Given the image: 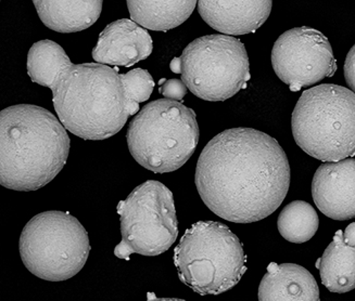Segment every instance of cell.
<instances>
[{"mask_svg": "<svg viewBox=\"0 0 355 301\" xmlns=\"http://www.w3.org/2000/svg\"><path fill=\"white\" fill-rule=\"evenodd\" d=\"M343 241L348 246L355 247V222L349 224L345 231L343 232Z\"/></svg>", "mask_w": 355, "mask_h": 301, "instance_id": "23", "label": "cell"}, {"mask_svg": "<svg viewBox=\"0 0 355 301\" xmlns=\"http://www.w3.org/2000/svg\"><path fill=\"white\" fill-rule=\"evenodd\" d=\"M166 80H165V78H162V80H161L160 82H159V85L162 86L163 84H164V82H166Z\"/></svg>", "mask_w": 355, "mask_h": 301, "instance_id": "25", "label": "cell"}, {"mask_svg": "<svg viewBox=\"0 0 355 301\" xmlns=\"http://www.w3.org/2000/svg\"><path fill=\"white\" fill-rule=\"evenodd\" d=\"M196 187L211 212L236 224L270 216L291 185V167L274 138L252 128L220 132L197 163Z\"/></svg>", "mask_w": 355, "mask_h": 301, "instance_id": "1", "label": "cell"}, {"mask_svg": "<svg viewBox=\"0 0 355 301\" xmlns=\"http://www.w3.org/2000/svg\"><path fill=\"white\" fill-rule=\"evenodd\" d=\"M173 73L196 97L225 101L247 87L250 80L249 57L241 40L214 34L191 42L182 55L170 63Z\"/></svg>", "mask_w": 355, "mask_h": 301, "instance_id": "8", "label": "cell"}, {"mask_svg": "<svg viewBox=\"0 0 355 301\" xmlns=\"http://www.w3.org/2000/svg\"><path fill=\"white\" fill-rule=\"evenodd\" d=\"M73 64L60 45L53 40H40L31 47L28 74L33 82L51 89L61 71Z\"/></svg>", "mask_w": 355, "mask_h": 301, "instance_id": "18", "label": "cell"}, {"mask_svg": "<svg viewBox=\"0 0 355 301\" xmlns=\"http://www.w3.org/2000/svg\"><path fill=\"white\" fill-rule=\"evenodd\" d=\"M122 241L114 248L119 259L130 255L155 257L166 252L178 235L174 197L168 187L153 180L138 185L119 203Z\"/></svg>", "mask_w": 355, "mask_h": 301, "instance_id": "9", "label": "cell"}, {"mask_svg": "<svg viewBox=\"0 0 355 301\" xmlns=\"http://www.w3.org/2000/svg\"><path fill=\"white\" fill-rule=\"evenodd\" d=\"M259 301H320L316 280L308 270L295 264L268 266L258 291Z\"/></svg>", "mask_w": 355, "mask_h": 301, "instance_id": "14", "label": "cell"}, {"mask_svg": "<svg viewBox=\"0 0 355 301\" xmlns=\"http://www.w3.org/2000/svg\"><path fill=\"white\" fill-rule=\"evenodd\" d=\"M320 280L328 291L345 294L355 289V247L343 241V232L337 231L318 262Z\"/></svg>", "mask_w": 355, "mask_h": 301, "instance_id": "16", "label": "cell"}, {"mask_svg": "<svg viewBox=\"0 0 355 301\" xmlns=\"http://www.w3.org/2000/svg\"><path fill=\"white\" fill-rule=\"evenodd\" d=\"M316 206L328 218H355V158L326 163L318 167L312 181Z\"/></svg>", "mask_w": 355, "mask_h": 301, "instance_id": "11", "label": "cell"}, {"mask_svg": "<svg viewBox=\"0 0 355 301\" xmlns=\"http://www.w3.org/2000/svg\"><path fill=\"white\" fill-rule=\"evenodd\" d=\"M345 82L355 93V45L349 51L345 63Z\"/></svg>", "mask_w": 355, "mask_h": 301, "instance_id": "22", "label": "cell"}, {"mask_svg": "<svg viewBox=\"0 0 355 301\" xmlns=\"http://www.w3.org/2000/svg\"><path fill=\"white\" fill-rule=\"evenodd\" d=\"M147 301H186L184 299H178V298H159V297L155 296V293H151L149 291L147 294Z\"/></svg>", "mask_w": 355, "mask_h": 301, "instance_id": "24", "label": "cell"}, {"mask_svg": "<svg viewBox=\"0 0 355 301\" xmlns=\"http://www.w3.org/2000/svg\"><path fill=\"white\" fill-rule=\"evenodd\" d=\"M160 93L165 99L172 101H182L187 95V86L183 80H168L160 86Z\"/></svg>", "mask_w": 355, "mask_h": 301, "instance_id": "21", "label": "cell"}, {"mask_svg": "<svg viewBox=\"0 0 355 301\" xmlns=\"http://www.w3.org/2000/svg\"><path fill=\"white\" fill-rule=\"evenodd\" d=\"M153 49L147 30L133 20L121 19L101 33L92 55L96 63L130 68L150 57Z\"/></svg>", "mask_w": 355, "mask_h": 301, "instance_id": "12", "label": "cell"}, {"mask_svg": "<svg viewBox=\"0 0 355 301\" xmlns=\"http://www.w3.org/2000/svg\"><path fill=\"white\" fill-rule=\"evenodd\" d=\"M70 137L49 111L12 105L0 113V183L15 191H36L63 170Z\"/></svg>", "mask_w": 355, "mask_h": 301, "instance_id": "2", "label": "cell"}, {"mask_svg": "<svg viewBox=\"0 0 355 301\" xmlns=\"http://www.w3.org/2000/svg\"><path fill=\"white\" fill-rule=\"evenodd\" d=\"M293 135L306 154L326 163L355 154V93L334 84L305 90L291 117Z\"/></svg>", "mask_w": 355, "mask_h": 301, "instance_id": "4", "label": "cell"}, {"mask_svg": "<svg viewBox=\"0 0 355 301\" xmlns=\"http://www.w3.org/2000/svg\"><path fill=\"white\" fill-rule=\"evenodd\" d=\"M193 110L178 101L148 103L128 126L126 139L134 160L155 174L173 172L193 156L199 142Z\"/></svg>", "mask_w": 355, "mask_h": 301, "instance_id": "5", "label": "cell"}, {"mask_svg": "<svg viewBox=\"0 0 355 301\" xmlns=\"http://www.w3.org/2000/svg\"><path fill=\"white\" fill-rule=\"evenodd\" d=\"M272 1H198L201 18L224 35H245L260 28L270 17Z\"/></svg>", "mask_w": 355, "mask_h": 301, "instance_id": "13", "label": "cell"}, {"mask_svg": "<svg viewBox=\"0 0 355 301\" xmlns=\"http://www.w3.org/2000/svg\"><path fill=\"white\" fill-rule=\"evenodd\" d=\"M318 224L315 209L303 201H295L285 206L277 220L282 237L295 244L310 241L318 232Z\"/></svg>", "mask_w": 355, "mask_h": 301, "instance_id": "19", "label": "cell"}, {"mask_svg": "<svg viewBox=\"0 0 355 301\" xmlns=\"http://www.w3.org/2000/svg\"><path fill=\"white\" fill-rule=\"evenodd\" d=\"M128 95L133 102L139 103L147 101L153 95L155 82L153 76L147 70L135 69L123 75Z\"/></svg>", "mask_w": 355, "mask_h": 301, "instance_id": "20", "label": "cell"}, {"mask_svg": "<svg viewBox=\"0 0 355 301\" xmlns=\"http://www.w3.org/2000/svg\"><path fill=\"white\" fill-rule=\"evenodd\" d=\"M173 260L180 282L202 296L230 291L247 271L241 241L216 221H199L186 230Z\"/></svg>", "mask_w": 355, "mask_h": 301, "instance_id": "6", "label": "cell"}, {"mask_svg": "<svg viewBox=\"0 0 355 301\" xmlns=\"http://www.w3.org/2000/svg\"><path fill=\"white\" fill-rule=\"evenodd\" d=\"M34 6L40 20L48 28L63 34L87 30L95 24L103 10L101 0H35Z\"/></svg>", "mask_w": 355, "mask_h": 301, "instance_id": "15", "label": "cell"}, {"mask_svg": "<svg viewBox=\"0 0 355 301\" xmlns=\"http://www.w3.org/2000/svg\"><path fill=\"white\" fill-rule=\"evenodd\" d=\"M19 250L26 269L35 277L61 282L76 277L90 253L85 228L69 212H40L26 224Z\"/></svg>", "mask_w": 355, "mask_h": 301, "instance_id": "7", "label": "cell"}, {"mask_svg": "<svg viewBox=\"0 0 355 301\" xmlns=\"http://www.w3.org/2000/svg\"><path fill=\"white\" fill-rule=\"evenodd\" d=\"M272 64L293 91L315 85L337 71L333 48L323 33L302 26L280 35L272 50Z\"/></svg>", "mask_w": 355, "mask_h": 301, "instance_id": "10", "label": "cell"}, {"mask_svg": "<svg viewBox=\"0 0 355 301\" xmlns=\"http://www.w3.org/2000/svg\"><path fill=\"white\" fill-rule=\"evenodd\" d=\"M53 102L65 129L84 140H105L121 131L140 111L128 95L119 68L71 64L53 82Z\"/></svg>", "mask_w": 355, "mask_h": 301, "instance_id": "3", "label": "cell"}, {"mask_svg": "<svg viewBox=\"0 0 355 301\" xmlns=\"http://www.w3.org/2000/svg\"><path fill=\"white\" fill-rule=\"evenodd\" d=\"M197 3L195 0H128V7L130 18L141 28L158 32H168L188 20Z\"/></svg>", "mask_w": 355, "mask_h": 301, "instance_id": "17", "label": "cell"}]
</instances>
